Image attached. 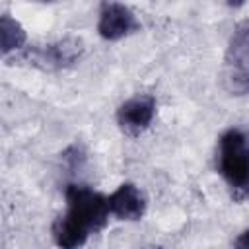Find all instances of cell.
Returning a JSON list of instances; mask_svg holds the SVG:
<instances>
[{"mask_svg":"<svg viewBox=\"0 0 249 249\" xmlns=\"http://www.w3.org/2000/svg\"><path fill=\"white\" fill-rule=\"evenodd\" d=\"M216 169L235 202L249 198V134L245 130L228 128L220 136Z\"/></svg>","mask_w":249,"mask_h":249,"instance_id":"7a4b0ae2","label":"cell"},{"mask_svg":"<svg viewBox=\"0 0 249 249\" xmlns=\"http://www.w3.org/2000/svg\"><path fill=\"white\" fill-rule=\"evenodd\" d=\"M233 249H249V230H245L243 233L237 235V239L233 243Z\"/></svg>","mask_w":249,"mask_h":249,"instance_id":"9c48e42d","label":"cell"},{"mask_svg":"<svg viewBox=\"0 0 249 249\" xmlns=\"http://www.w3.org/2000/svg\"><path fill=\"white\" fill-rule=\"evenodd\" d=\"M224 86L233 95L249 91V21L235 25L226 56H224Z\"/></svg>","mask_w":249,"mask_h":249,"instance_id":"3957f363","label":"cell"},{"mask_svg":"<svg viewBox=\"0 0 249 249\" xmlns=\"http://www.w3.org/2000/svg\"><path fill=\"white\" fill-rule=\"evenodd\" d=\"M156 99L152 95H136L126 99L117 111V123L128 136H140L154 121Z\"/></svg>","mask_w":249,"mask_h":249,"instance_id":"8992f818","label":"cell"},{"mask_svg":"<svg viewBox=\"0 0 249 249\" xmlns=\"http://www.w3.org/2000/svg\"><path fill=\"white\" fill-rule=\"evenodd\" d=\"M0 37H2V54L4 56H8L12 51L21 49L25 43L23 27L19 25V21L10 18L8 14H4L0 19Z\"/></svg>","mask_w":249,"mask_h":249,"instance_id":"ba28073f","label":"cell"},{"mask_svg":"<svg viewBox=\"0 0 249 249\" xmlns=\"http://www.w3.org/2000/svg\"><path fill=\"white\" fill-rule=\"evenodd\" d=\"M140 29V21L134 12L119 2H103L99 8L97 31L107 41H119Z\"/></svg>","mask_w":249,"mask_h":249,"instance_id":"5b68a950","label":"cell"},{"mask_svg":"<svg viewBox=\"0 0 249 249\" xmlns=\"http://www.w3.org/2000/svg\"><path fill=\"white\" fill-rule=\"evenodd\" d=\"M107 202L109 212L119 220L134 222L140 220L146 212V196L132 183H123L111 196H107Z\"/></svg>","mask_w":249,"mask_h":249,"instance_id":"52a82bcc","label":"cell"},{"mask_svg":"<svg viewBox=\"0 0 249 249\" xmlns=\"http://www.w3.org/2000/svg\"><path fill=\"white\" fill-rule=\"evenodd\" d=\"M66 214L53 224V239L58 249H82L91 233L101 231L109 220V202L101 193L86 185L66 187Z\"/></svg>","mask_w":249,"mask_h":249,"instance_id":"6da1fadb","label":"cell"},{"mask_svg":"<svg viewBox=\"0 0 249 249\" xmlns=\"http://www.w3.org/2000/svg\"><path fill=\"white\" fill-rule=\"evenodd\" d=\"M84 53V45L80 39L68 37L45 47H31L23 53L21 60L39 66L43 70H60L66 66H72Z\"/></svg>","mask_w":249,"mask_h":249,"instance_id":"277c9868","label":"cell"}]
</instances>
